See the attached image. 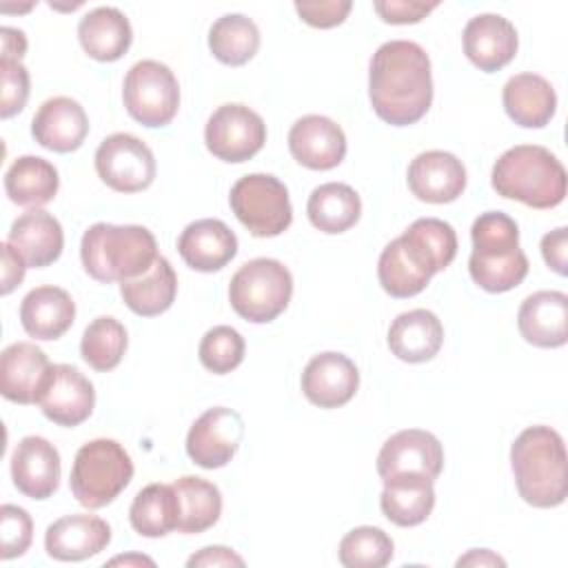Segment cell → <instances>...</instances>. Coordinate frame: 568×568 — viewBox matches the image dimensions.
<instances>
[{
	"mask_svg": "<svg viewBox=\"0 0 568 568\" xmlns=\"http://www.w3.org/2000/svg\"><path fill=\"white\" fill-rule=\"evenodd\" d=\"M36 142L55 153H71L82 146L89 133V118L82 104L67 95L49 98L31 120Z\"/></svg>",
	"mask_w": 568,
	"mask_h": 568,
	"instance_id": "cell-22",
	"label": "cell"
},
{
	"mask_svg": "<svg viewBox=\"0 0 568 568\" xmlns=\"http://www.w3.org/2000/svg\"><path fill=\"white\" fill-rule=\"evenodd\" d=\"M311 224L328 235H337L357 224L362 200L357 191L344 182H326L313 189L306 202Z\"/></svg>",
	"mask_w": 568,
	"mask_h": 568,
	"instance_id": "cell-34",
	"label": "cell"
},
{
	"mask_svg": "<svg viewBox=\"0 0 568 568\" xmlns=\"http://www.w3.org/2000/svg\"><path fill=\"white\" fill-rule=\"evenodd\" d=\"M510 466L519 497L535 508H555L566 501V446L550 426H530L510 446Z\"/></svg>",
	"mask_w": 568,
	"mask_h": 568,
	"instance_id": "cell-2",
	"label": "cell"
},
{
	"mask_svg": "<svg viewBox=\"0 0 568 568\" xmlns=\"http://www.w3.org/2000/svg\"><path fill=\"white\" fill-rule=\"evenodd\" d=\"M517 29L499 13H479L464 27V53L484 73L504 69L517 53Z\"/></svg>",
	"mask_w": 568,
	"mask_h": 568,
	"instance_id": "cell-20",
	"label": "cell"
},
{
	"mask_svg": "<svg viewBox=\"0 0 568 568\" xmlns=\"http://www.w3.org/2000/svg\"><path fill=\"white\" fill-rule=\"evenodd\" d=\"M111 541V528L102 517L75 513L55 519L44 532V550L58 561H82Z\"/></svg>",
	"mask_w": 568,
	"mask_h": 568,
	"instance_id": "cell-21",
	"label": "cell"
},
{
	"mask_svg": "<svg viewBox=\"0 0 568 568\" xmlns=\"http://www.w3.org/2000/svg\"><path fill=\"white\" fill-rule=\"evenodd\" d=\"M435 273H439L435 257L406 231L384 246L377 262L382 288L397 300L422 293Z\"/></svg>",
	"mask_w": 568,
	"mask_h": 568,
	"instance_id": "cell-12",
	"label": "cell"
},
{
	"mask_svg": "<svg viewBox=\"0 0 568 568\" xmlns=\"http://www.w3.org/2000/svg\"><path fill=\"white\" fill-rule=\"evenodd\" d=\"M508 118L524 129L546 126L557 111L552 84L537 73H517L504 84L501 93Z\"/></svg>",
	"mask_w": 568,
	"mask_h": 568,
	"instance_id": "cell-30",
	"label": "cell"
},
{
	"mask_svg": "<svg viewBox=\"0 0 568 568\" xmlns=\"http://www.w3.org/2000/svg\"><path fill=\"white\" fill-rule=\"evenodd\" d=\"M541 255L557 275L568 273V229L559 226L541 237Z\"/></svg>",
	"mask_w": 568,
	"mask_h": 568,
	"instance_id": "cell-46",
	"label": "cell"
},
{
	"mask_svg": "<svg viewBox=\"0 0 568 568\" xmlns=\"http://www.w3.org/2000/svg\"><path fill=\"white\" fill-rule=\"evenodd\" d=\"M442 468L444 448L433 433L422 428H406L390 435L377 455L382 481L399 475H424L435 481Z\"/></svg>",
	"mask_w": 568,
	"mask_h": 568,
	"instance_id": "cell-15",
	"label": "cell"
},
{
	"mask_svg": "<svg viewBox=\"0 0 568 568\" xmlns=\"http://www.w3.org/2000/svg\"><path fill=\"white\" fill-rule=\"evenodd\" d=\"M244 437V422L237 410L213 406L202 413L189 428L186 455L193 464L213 470L226 466Z\"/></svg>",
	"mask_w": 568,
	"mask_h": 568,
	"instance_id": "cell-13",
	"label": "cell"
},
{
	"mask_svg": "<svg viewBox=\"0 0 568 568\" xmlns=\"http://www.w3.org/2000/svg\"><path fill=\"white\" fill-rule=\"evenodd\" d=\"M75 320V304L60 286H38L20 304V322L29 337L51 342L62 337Z\"/></svg>",
	"mask_w": 568,
	"mask_h": 568,
	"instance_id": "cell-28",
	"label": "cell"
},
{
	"mask_svg": "<svg viewBox=\"0 0 568 568\" xmlns=\"http://www.w3.org/2000/svg\"><path fill=\"white\" fill-rule=\"evenodd\" d=\"M209 49L222 64L242 67L260 49V29L242 13H226L211 24Z\"/></svg>",
	"mask_w": 568,
	"mask_h": 568,
	"instance_id": "cell-37",
	"label": "cell"
},
{
	"mask_svg": "<svg viewBox=\"0 0 568 568\" xmlns=\"http://www.w3.org/2000/svg\"><path fill=\"white\" fill-rule=\"evenodd\" d=\"M439 2H408V0H377L373 9L388 24H415L426 18Z\"/></svg>",
	"mask_w": 568,
	"mask_h": 568,
	"instance_id": "cell-45",
	"label": "cell"
},
{
	"mask_svg": "<svg viewBox=\"0 0 568 568\" xmlns=\"http://www.w3.org/2000/svg\"><path fill=\"white\" fill-rule=\"evenodd\" d=\"M566 169L546 146L517 144L493 164L490 184L497 195L532 209H552L566 197Z\"/></svg>",
	"mask_w": 568,
	"mask_h": 568,
	"instance_id": "cell-4",
	"label": "cell"
},
{
	"mask_svg": "<svg viewBox=\"0 0 568 568\" xmlns=\"http://www.w3.org/2000/svg\"><path fill=\"white\" fill-rule=\"evenodd\" d=\"M51 371L49 357L31 342H13L0 355V393L16 404H38Z\"/></svg>",
	"mask_w": 568,
	"mask_h": 568,
	"instance_id": "cell-25",
	"label": "cell"
},
{
	"mask_svg": "<svg viewBox=\"0 0 568 568\" xmlns=\"http://www.w3.org/2000/svg\"><path fill=\"white\" fill-rule=\"evenodd\" d=\"M457 566H506V561L488 548H473L457 559Z\"/></svg>",
	"mask_w": 568,
	"mask_h": 568,
	"instance_id": "cell-50",
	"label": "cell"
},
{
	"mask_svg": "<svg viewBox=\"0 0 568 568\" xmlns=\"http://www.w3.org/2000/svg\"><path fill=\"white\" fill-rule=\"evenodd\" d=\"M410 193L430 204L455 202L466 189V169L462 160L448 151L419 153L406 173Z\"/></svg>",
	"mask_w": 568,
	"mask_h": 568,
	"instance_id": "cell-19",
	"label": "cell"
},
{
	"mask_svg": "<svg viewBox=\"0 0 568 568\" xmlns=\"http://www.w3.org/2000/svg\"><path fill=\"white\" fill-rule=\"evenodd\" d=\"M38 406L53 424L73 428L93 413L95 390L89 377H84L75 366L51 364L38 395Z\"/></svg>",
	"mask_w": 568,
	"mask_h": 568,
	"instance_id": "cell-14",
	"label": "cell"
},
{
	"mask_svg": "<svg viewBox=\"0 0 568 568\" xmlns=\"http://www.w3.org/2000/svg\"><path fill=\"white\" fill-rule=\"evenodd\" d=\"M473 253L468 271L473 282L488 293H506L528 275V257L519 248L517 222L501 211L481 213L470 229Z\"/></svg>",
	"mask_w": 568,
	"mask_h": 568,
	"instance_id": "cell-5",
	"label": "cell"
},
{
	"mask_svg": "<svg viewBox=\"0 0 568 568\" xmlns=\"http://www.w3.org/2000/svg\"><path fill=\"white\" fill-rule=\"evenodd\" d=\"M0 557L13 559L27 552L33 539V521L31 515L13 504H4L0 508Z\"/></svg>",
	"mask_w": 568,
	"mask_h": 568,
	"instance_id": "cell-42",
	"label": "cell"
},
{
	"mask_svg": "<svg viewBox=\"0 0 568 568\" xmlns=\"http://www.w3.org/2000/svg\"><path fill=\"white\" fill-rule=\"evenodd\" d=\"M0 75H2L0 118L7 120L20 113L29 100V71L22 62L0 60Z\"/></svg>",
	"mask_w": 568,
	"mask_h": 568,
	"instance_id": "cell-43",
	"label": "cell"
},
{
	"mask_svg": "<svg viewBox=\"0 0 568 568\" xmlns=\"http://www.w3.org/2000/svg\"><path fill=\"white\" fill-rule=\"evenodd\" d=\"M204 142L217 160L240 164L262 151L266 142V124L262 115L246 104H222L206 122Z\"/></svg>",
	"mask_w": 568,
	"mask_h": 568,
	"instance_id": "cell-10",
	"label": "cell"
},
{
	"mask_svg": "<svg viewBox=\"0 0 568 568\" xmlns=\"http://www.w3.org/2000/svg\"><path fill=\"white\" fill-rule=\"evenodd\" d=\"M393 539L375 526H357L339 541V561L346 568H382L393 559Z\"/></svg>",
	"mask_w": 568,
	"mask_h": 568,
	"instance_id": "cell-39",
	"label": "cell"
},
{
	"mask_svg": "<svg viewBox=\"0 0 568 568\" xmlns=\"http://www.w3.org/2000/svg\"><path fill=\"white\" fill-rule=\"evenodd\" d=\"M60 453L38 435H27L18 442L11 455V477L16 488L31 499H47L60 486Z\"/></svg>",
	"mask_w": 568,
	"mask_h": 568,
	"instance_id": "cell-18",
	"label": "cell"
},
{
	"mask_svg": "<svg viewBox=\"0 0 568 568\" xmlns=\"http://www.w3.org/2000/svg\"><path fill=\"white\" fill-rule=\"evenodd\" d=\"M186 566L189 568H195V566H244V559L226 546H206L200 552L191 555Z\"/></svg>",
	"mask_w": 568,
	"mask_h": 568,
	"instance_id": "cell-48",
	"label": "cell"
},
{
	"mask_svg": "<svg viewBox=\"0 0 568 568\" xmlns=\"http://www.w3.org/2000/svg\"><path fill=\"white\" fill-rule=\"evenodd\" d=\"M406 233H410L437 262L444 271L457 255V235L455 229L439 217H419L415 220Z\"/></svg>",
	"mask_w": 568,
	"mask_h": 568,
	"instance_id": "cell-41",
	"label": "cell"
},
{
	"mask_svg": "<svg viewBox=\"0 0 568 568\" xmlns=\"http://www.w3.org/2000/svg\"><path fill=\"white\" fill-rule=\"evenodd\" d=\"M235 217L255 237H275L293 222L288 189L271 173L240 178L229 195Z\"/></svg>",
	"mask_w": 568,
	"mask_h": 568,
	"instance_id": "cell-8",
	"label": "cell"
},
{
	"mask_svg": "<svg viewBox=\"0 0 568 568\" xmlns=\"http://www.w3.org/2000/svg\"><path fill=\"white\" fill-rule=\"evenodd\" d=\"M118 564H124V566H131V564H146V566H153V559L142 557V555H126V557H115V559L109 561V566H118Z\"/></svg>",
	"mask_w": 568,
	"mask_h": 568,
	"instance_id": "cell-51",
	"label": "cell"
},
{
	"mask_svg": "<svg viewBox=\"0 0 568 568\" xmlns=\"http://www.w3.org/2000/svg\"><path fill=\"white\" fill-rule=\"evenodd\" d=\"M368 98L379 120L408 126L433 104V73L428 53L410 40L384 42L371 58Z\"/></svg>",
	"mask_w": 568,
	"mask_h": 568,
	"instance_id": "cell-1",
	"label": "cell"
},
{
	"mask_svg": "<svg viewBox=\"0 0 568 568\" xmlns=\"http://www.w3.org/2000/svg\"><path fill=\"white\" fill-rule=\"evenodd\" d=\"M517 328L532 346H564L568 342V295L561 291H537L528 295L519 306Z\"/></svg>",
	"mask_w": 568,
	"mask_h": 568,
	"instance_id": "cell-24",
	"label": "cell"
},
{
	"mask_svg": "<svg viewBox=\"0 0 568 568\" xmlns=\"http://www.w3.org/2000/svg\"><path fill=\"white\" fill-rule=\"evenodd\" d=\"M353 2L351 0H320V2H295L297 16L315 27V29H331L346 20L351 13Z\"/></svg>",
	"mask_w": 568,
	"mask_h": 568,
	"instance_id": "cell-44",
	"label": "cell"
},
{
	"mask_svg": "<svg viewBox=\"0 0 568 568\" xmlns=\"http://www.w3.org/2000/svg\"><path fill=\"white\" fill-rule=\"evenodd\" d=\"M173 490L178 495V506H180V519H178L180 532L195 535L217 524L222 515V493L215 484L202 477L184 475L173 481Z\"/></svg>",
	"mask_w": 568,
	"mask_h": 568,
	"instance_id": "cell-35",
	"label": "cell"
},
{
	"mask_svg": "<svg viewBox=\"0 0 568 568\" xmlns=\"http://www.w3.org/2000/svg\"><path fill=\"white\" fill-rule=\"evenodd\" d=\"M244 337L233 326H213L204 333L200 342V362L206 371L215 375H226L235 371L244 359Z\"/></svg>",
	"mask_w": 568,
	"mask_h": 568,
	"instance_id": "cell-40",
	"label": "cell"
},
{
	"mask_svg": "<svg viewBox=\"0 0 568 568\" xmlns=\"http://www.w3.org/2000/svg\"><path fill=\"white\" fill-rule=\"evenodd\" d=\"M126 328L111 315H102L95 317L82 333V342H80V353L82 359L100 371H113L126 351Z\"/></svg>",
	"mask_w": 568,
	"mask_h": 568,
	"instance_id": "cell-38",
	"label": "cell"
},
{
	"mask_svg": "<svg viewBox=\"0 0 568 568\" xmlns=\"http://www.w3.org/2000/svg\"><path fill=\"white\" fill-rule=\"evenodd\" d=\"M359 386V371L344 353L326 351L315 355L302 373L304 397L320 408H339L348 404Z\"/></svg>",
	"mask_w": 568,
	"mask_h": 568,
	"instance_id": "cell-16",
	"label": "cell"
},
{
	"mask_svg": "<svg viewBox=\"0 0 568 568\" xmlns=\"http://www.w3.org/2000/svg\"><path fill=\"white\" fill-rule=\"evenodd\" d=\"M178 253L193 271L213 273L237 255V237L222 220H195L180 233Z\"/></svg>",
	"mask_w": 568,
	"mask_h": 568,
	"instance_id": "cell-23",
	"label": "cell"
},
{
	"mask_svg": "<svg viewBox=\"0 0 568 568\" xmlns=\"http://www.w3.org/2000/svg\"><path fill=\"white\" fill-rule=\"evenodd\" d=\"M178 293V275L171 262L162 255L153 262V266L133 280L120 282V295L124 304L142 317H155L171 308Z\"/></svg>",
	"mask_w": 568,
	"mask_h": 568,
	"instance_id": "cell-33",
	"label": "cell"
},
{
	"mask_svg": "<svg viewBox=\"0 0 568 568\" xmlns=\"http://www.w3.org/2000/svg\"><path fill=\"white\" fill-rule=\"evenodd\" d=\"M78 40L84 53L98 62L120 60L133 40L129 18L115 7H95L78 22Z\"/></svg>",
	"mask_w": 568,
	"mask_h": 568,
	"instance_id": "cell-29",
	"label": "cell"
},
{
	"mask_svg": "<svg viewBox=\"0 0 568 568\" xmlns=\"http://www.w3.org/2000/svg\"><path fill=\"white\" fill-rule=\"evenodd\" d=\"M0 248H2V288L0 291L2 295H9L24 280V271L29 266L9 242H2Z\"/></svg>",
	"mask_w": 568,
	"mask_h": 568,
	"instance_id": "cell-47",
	"label": "cell"
},
{
	"mask_svg": "<svg viewBox=\"0 0 568 568\" xmlns=\"http://www.w3.org/2000/svg\"><path fill=\"white\" fill-rule=\"evenodd\" d=\"M84 271L102 282H124L144 275L158 260L153 233L140 224H106L89 226L80 242Z\"/></svg>",
	"mask_w": 568,
	"mask_h": 568,
	"instance_id": "cell-3",
	"label": "cell"
},
{
	"mask_svg": "<svg viewBox=\"0 0 568 568\" xmlns=\"http://www.w3.org/2000/svg\"><path fill=\"white\" fill-rule=\"evenodd\" d=\"M0 36H2V58L0 60H16V62H20L24 51H27L24 33L20 29H13V27H2Z\"/></svg>",
	"mask_w": 568,
	"mask_h": 568,
	"instance_id": "cell-49",
	"label": "cell"
},
{
	"mask_svg": "<svg viewBox=\"0 0 568 568\" xmlns=\"http://www.w3.org/2000/svg\"><path fill=\"white\" fill-rule=\"evenodd\" d=\"M95 171L100 180L118 193H138L155 180L153 151L131 133L104 138L95 151Z\"/></svg>",
	"mask_w": 568,
	"mask_h": 568,
	"instance_id": "cell-11",
	"label": "cell"
},
{
	"mask_svg": "<svg viewBox=\"0 0 568 568\" xmlns=\"http://www.w3.org/2000/svg\"><path fill=\"white\" fill-rule=\"evenodd\" d=\"M293 295L291 271L273 257H255L237 268L229 284L233 311L253 324L273 322Z\"/></svg>",
	"mask_w": 568,
	"mask_h": 568,
	"instance_id": "cell-7",
	"label": "cell"
},
{
	"mask_svg": "<svg viewBox=\"0 0 568 568\" xmlns=\"http://www.w3.org/2000/svg\"><path fill=\"white\" fill-rule=\"evenodd\" d=\"M435 506L433 479L424 475H399L384 481L379 508L384 517L402 528L417 526L428 519Z\"/></svg>",
	"mask_w": 568,
	"mask_h": 568,
	"instance_id": "cell-31",
	"label": "cell"
},
{
	"mask_svg": "<svg viewBox=\"0 0 568 568\" xmlns=\"http://www.w3.org/2000/svg\"><path fill=\"white\" fill-rule=\"evenodd\" d=\"M390 353L408 364L433 359L444 342V326L433 311L413 308L399 313L388 328Z\"/></svg>",
	"mask_w": 568,
	"mask_h": 568,
	"instance_id": "cell-26",
	"label": "cell"
},
{
	"mask_svg": "<svg viewBox=\"0 0 568 568\" xmlns=\"http://www.w3.org/2000/svg\"><path fill=\"white\" fill-rule=\"evenodd\" d=\"M133 462L115 439H93L80 446L71 466V493L84 508H104L131 481Z\"/></svg>",
	"mask_w": 568,
	"mask_h": 568,
	"instance_id": "cell-6",
	"label": "cell"
},
{
	"mask_svg": "<svg viewBox=\"0 0 568 568\" xmlns=\"http://www.w3.org/2000/svg\"><path fill=\"white\" fill-rule=\"evenodd\" d=\"M60 186L58 169L38 155L18 158L4 173V191L18 206L40 209L49 204Z\"/></svg>",
	"mask_w": 568,
	"mask_h": 568,
	"instance_id": "cell-32",
	"label": "cell"
},
{
	"mask_svg": "<svg viewBox=\"0 0 568 568\" xmlns=\"http://www.w3.org/2000/svg\"><path fill=\"white\" fill-rule=\"evenodd\" d=\"M122 100L129 115L142 126H166L180 106V84L166 64L140 60L124 75Z\"/></svg>",
	"mask_w": 568,
	"mask_h": 568,
	"instance_id": "cell-9",
	"label": "cell"
},
{
	"mask_svg": "<svg viewBox=\"0 0 568 568\" xmlns=\"http://www.w3.org/2000/svg\"><path fill=\"white\" fill-rule=\"evenodd\" d=\"M7 242L20 253L27 266L42 268L60 257L64 246V233L60 222L51 213L42 209H31L11 224Z\"/></svg>",
	"mask_w": 568,
	"mask_h": 568,
	"instance_id": "cell-27",
	"label": "cell"
},
{
	"mask_svg": "<svg viewBox=\"0 0 568 568\" xmlns=\"http://www.w3.org/2000/svg\"><path fill=\"white\" fill-rule=\"evenodd\" d=\"M129 519L133 530L142 537H164L178 530L180 506L173 484L144 486L129 508Z\"/></svg>",
	"mask_w": 568,
	"mask_h": 568,
	"instance_id": "cell-36",
	"label": "cell"
},
{
	"mask_svg": "<svg viewBox=\"0 0 568 568\" xmlns=\"http://www.w3.org/2000/svg\"><path fill=\"white\" fill-rule=\"evenodd\" d=\"M288 151L306 169H335L346 155L342 126L326 115H304L288 131Z\"/></svg>",
	"mask_w": 568,
	"mask_h": 568,
	"instance_id": "cell-17",
	"label": "cell"
}]
</instances>
